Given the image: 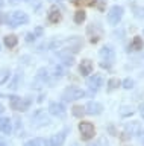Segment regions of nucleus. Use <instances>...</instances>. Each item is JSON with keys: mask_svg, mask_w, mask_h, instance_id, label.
Masks as SVG:
<instances>
[{"mask_svg": "<svg viewBox=\"0 0 144 146\" xmlns=\"http://www.w3.org/2000/svg\"><path fill=\"white\" fill-rule=\"evenodd\" d=\"M0 146H8V145H6V141H5V140H3V139H2V137H0Z\"/></svg>", "mask_w": 144, "mask_h": 146, "instance_id": "obj_31", "label": "nucleus"}, {"mask_svg": "<svg viewBox=\"0 0 144 146\" xmlns=\"http://www.w3.org/2000/svg\"><path fill=\"white\" fill-rule=\"evenodd\" d=\"M28 2H32V0H28Z\"/></svg>", "mask_w": 144, "mask_h": 146, "instance_id": "obj_39", "label": "nucleus"}, {"mask_svg": "<svg viewBox=\"0 0 144 146\" xmlns=\"http://www.w3.org/2000/svg\"><path fill=\"white\" fill-rule=\"evenodd\" d=\"M11 78V72L8 70V68H3V70H0V85L5 84V82Z\"/></svg>", "mask_w": 144, "mask_h": 146, "instance_id": "obj_22", "label": "nucleus"}, {"mask_svg": "<svg viewBox=\"0 0 144 146\" xmlns=\"http://www.w3.org/2000/svg\"><path fill=\"white\" fill-rule=\"evenodd\" d=\"M79 132L82 140H89L93 139L94 134H96V129H94V125L89 122H80L79 123Z\"/></svg>", "mask_w": 144, "mask_h": 146, "instance_id": "obj_6", "label": "nucleus"}, {"mask_svg": "<svg viewBox=\"0 0 144 146\" xmlns=\"http://www.w3.org/2000/svg\"><path fill=\"white\" fill-rule=\"evenodd\" d=\"M53 81H55V79H53L52 72L49 70V68H39L38 73H37V76H35V82L32 85H35V87L49 85V84H52Z\"/></svg>", "mask_w": 144, "mask_h": 146, "instance_id": "obj_3", "label": "nucleus"}, {"mask_svg": "<svg viewBox=\"0 0 144 146\" xmlns=\"http://www.w3.org/2000/svg\"><path fill=\"white\" fill-rule=\"evenodd\" d=\"M67 132H68V128H65V129H62L61 132L55 134L50 140H49V146H62V145H64V141H65Z\"/></svg>", "mask_w": 144, "mask_h": 146, "instance_id": "obj_11", "label": "nucleus"}, {"mask_svg": "<svg viewBox=\"0 0 144 146\" xmlns=\"http://www.w3.org/2000/svg\"><path fill=\"white\" fill-rule=\"evenodd\" d=\"M49 111H50L52 116H56V117H65V113L67 110L65 107L62 105L61 102H52L49 105Z\"/></svg>", "mask_w": 144, "mask_h": 146, "instance_id": "obj_9", "label": "nucleus"}, {"mask_svg": "<svg viewBox=\"0 0 144 146\" xmlns=\"http://www.w3.org/2000/svg\"><path fill=\"white\" fill-rule=\"evenodd\" d=\"M2 5H3V0H0V6H2Z\"/></svg>", "mask_w": 144, "mask_h": 146, "instance_id": "obj_36", "label": "nucleus"}, {"mask_svg": "<svg viewBox=\"0 0 144 146\" xmlns=\"http://www.w3.org/2000/svg\"><path fill=\"white\" fill-rule=\"evenodd\" d=\"M139 129H141V126H139L138 122H130V123H128V125L124 126V132H123V134H126L124 139L139 134Z\"/></svg>", "mask_w": 144, "mask_h": 146, "instance_id": "obj_12", "label": "nucleus"}, {"mask_svg": "<svg viewBox=\"0 0 144 146\" xmlns=\"http://www.w3.org/2000/svg\"><path fill=\"white\" fill-rule=\"evenodd\" d=\"M79 72H80V75H82V76H88L89 73L93 72L91 59H84V61L80 62V66H79Z\"/></svg>", "mask_w": 144, "mask_h": 146, "instance_id": "obj_14", "label": "nucleus"}, {"mask_svg": "<svg viewBox=\"0 0 144 146\" xmlns=\"http://www.w3.org/2000/svg\"><path fill=\"white\" fill-rule=\"evenodd\" d=\"M89 146H99V143H94V145H89Z\"/></svg>", "mask_w": 144, "mask_h": 146, "instance_id": "obj_35", "label": "nucleus"}, {"mask_svg": "<svg viewBox=\"0 0 144 146\" xmlns=\"http://www.w3.org/2000/svg\"><path fill=\"white\" fill-rule=\"evenodd\" d=\"M61 11H59V8L58 6H52L50 8V11H49V21L50 23H58V21H61Z\"/></svg>", "mask_w": 144, "mask_h": 146, "instance_id": "obj_15", "label": "nucleus"}, {"mask_svg": "<svg viewBox=\"0 0 144 146\" xmlns=\"http://www.w3.org/2000/svg\"><path fill=\"white\" fill-rule=\"evenodd\" d=\"M85 18H87L85 11H78L74 14V23H78V25H80L82 21H85Z\"/></svg>", "mask_w": 144, "mask_h": 146, "instance_id": "obj_24", "label": "nucleus"}, {"mask_svg": "<svg viewBox=\"0 0 144 146\" xmlns=\"http://www.w3.org/2000/svg\"><path fill=\"white\" fill-rule=\"evenodd\" d=\"M2 113H3V105L0 104V114H2Z\"/></svg>", "mask_w": 144, "mask_h": 146, "instance_id": "obj_33", "label": "nucleus"}, {"mask_svg": "<svg viewBox=\"0 0 144 146\" xmlns=\"http://www.w3.org/2000/svg\"><path fill=\"white\" fill-rule=\"evenodd\" d=\"M59 58L62 59V62H64L65 66H73L74 64V58H73V55L70 53V50H61Z\"/></svg>", "mask_w": 144, "mask_h": 146, "instance_id": "obj_16", "label": "nucleus"}, {"mask_svg": "<svg viewBox=\"0 0 144 146\" xmlns=\"http://www.w3.org/2000/svg\"><path fill=\"white\" fill-rule=\"evenodd\" d=\"M17 43H18V38H17L15 35H6L5 36V46H6V47L12 49V47H15V46H17Z\"/></svg>", "mask_w": 144, "mask_h": 146, "instance_id": "obj_18", "label": "nucleus"}, {"mask_svg": "<svg viewBox=\"0 0 144 146\" xmlns=\"http://www.w3.org/2000/svg\"><path fill=\"white\" fill-rule=\"evenodd\" d=\"M9 2H11V3H14V5H17V3L20 2V0H9Z\"/></svg>", "mask_w": 144, "mask_h": 146, "instance_id": "obj_32", "label": "nucleus"}, {"mask_svg": "<svg viewBox=\"0 0 144 146\" xmlns=\"http://www.w3.org/2000/svg\"><path fill=\"white\" fill-rule=\"evenodd\" d=\"M52 76H53V79H59L61 76H64V68H62L61 66H53Z\"/></svg>", "mask_w": 144, "mask_h": 146, "instance_id": "obj_20", "label": "nucleus"}, {"mask_svg": "<svg viewBox=\"0 0 144 146\" xmlns=\"http://www.w3.org/2000/svg\"><path fill=\"white\" fill-rule=\"evenodd\" d=\"M85 94L87 93H85L82 88H79V87H68V88H65L62 98H64V100H67V102H71V100L82 99Z\"/></svg>", "mask_w": 144, "mask_h": 146, "instance_id": "obj_5", "label": "nucleus"}, {"mask_svg": "<svg viewBox=\"0 0 144 146\" xmlns=\"http://www.w3.org/2000/svg\"><path fill=\"white\" fill-rule=\"evenodd\" d=\"M28 21H29V17L23 11H14L6 15V25L11 27H18L20 25H26Z\"/></svg>", "mask_w": 144, "mask_h": 146, "instance_id": "obj_1", "label": "nucleus"}, {"mask_svg": "<svg viewBox=\"0 0 144 146\" xmlns=\"http://www.w3.org/2000/svg\"><path fill=\"white\" fill-rule=\"evenodd\" d=\"M123 87H124L126 90H130V88L133 87V81L130 79V78H128V79H124V81H123Z\"/></svg>", "mask_w": 144, "mask_h": 146, "instance_id": "obj_28", "label": "nucleus"}, {"mask_svg": "<svg viewBox=\"0 0 144 146\" xmlns=\"http://www.w3.org/2000/svg\"><path fill=\"white\" fill-rule=\"evenodd\" d=\"M0 131L5 132V134H11L12 125H11V120L8 117H0Z\"/></svg>", "mask_w": 144, "mask_h": 146, "instance_id": "obj_17", "label": "nucleus"}, {"mask_svg": "<svg viewBox=\"0 0 144 146\" xmlns=\"http://www.w3.org/2000/svg\"><path fill=\"white\" fill-rule=\"evenodd\" d=\"M49 122L50 120H49V117L46 116V113H44L43 110H38V111L32 116V125H35V126H44V125H47Z\"/></svg>", "mask_w": 144, "mask_h": 146, "instance_id": "obj_10", "label": "nucleus"}, {"mask_svg": "<svg viewBox=\"0 0 144 146\" xmlns=\"http://www.w3.org/2000/svg\"><path fill=\"white\" fill-rule=\"evenodd\" d=\"M120 114H121L123 117L132 116V114H133V110H132V107H123V108H121V111H120Z\"/></svg>", "mask_w": 144, "mask_h": 146, "instance_id": "obj_27", "label": "nucleus"}, {"mask_svg": "<svg viewBox=\"0 0 144 146\" xmlns=\"http://www.w3.org/2000/svg\"><path fill=\"white\" fill-rule=\"evenodd\" d=\"M121 17H123V8L118 6V5H115V6H112L109 9V12H108V21L111 23V25H118V21L121 20Z\"/></svg>", "mask_w": 144, "mask_h": 146, "instance_id": "obj_7", "label": "nucleus"}, {"mask_svg": "<svg viewBox=\"0 0 144 146\" xmlns=\"http://www.w3.org/2000/svg\"><path fill=\"white\" fill-rule=\"evenodd\" d=\"M73 3L76 6H93L96 5V0H74Z\"/></svg>", "mask_w": 144, "mask_h": 146, "instance_id": "obj_25", "label": "nucleus"}, {"mask_svg": "<svg viewBox=\"0 0 144 146\" xmlns=\"http://www.w3.org/2000/svg\"><path fill=\"white\" fill-rule=\"evenodd\" d=\"M71 113H73L76 117H80V116H84V114L87 113V111H85V108H82V107H78V105H76V107L71 108Z\"/></svg>", "mask_w": 144, "mask_h": 146, "instance_id": "obj_26", "label": "nucleus"}, {"mask_svg": "<svg viewBox=\"0 0 144 146\" xmlns=\"http://www.w3.org/2000/svg\"><path fill=\"white\" fill-rule=\"evenodd\" d=\"M35 38H38V36H37V35H35V34H34V32H29V34H28V35H26V41H28V43H32V41H34Z\"/></svg>", "mask_w": 144, "mask_h": 146, "instance_id": "obj_29", "label": "nucleus"}, {"mask_svg": "<svg viewBox=\"0 0 144 146\" xmlns=\"http://www.w3.org/2000/svg\"><path fill=\"white\" fill-rule=\"evenodd\" d=\"M118 85H121V81L118 78H112V79L108 81V91H112L115 88H118Z\"/></svg>", "mask_w": 144, "mask_h": 146, "instance_id": "obj_21", "label": "nucleus"}, {"mask_svg": "<svg viewBox=\"0 0 144 146\" xmlns=\"http://www.w3.org/2000/svg\"><path fill=\"white\" fill-rule=\"evenodd\" d=\"M73 146H79V145H76V143H74V145H73Z\"/></svg>", "mask_w": 144, "mask_h": 146, "instance_id": "obj_37", "label": "nucleus"}, {"mask_svg": "<svg viewBox=\"0 0 144 146\" xmlns=\"http://www.w3.org/2000/svg\"><path fill=\"white\" fill-rule=\"evenodd\" d=\"M100 66L103 68H111L112 64L115 61V52L114 49H112V46H105V47L100 49Z\"/></svg>", "mask_w": 144, "mask_h": 146, "instance_id": "obj_2", "label": "nucleus"}, {"mask_svg": "<svg viewBox=\"0 0 144 146\" xmlns=\"http://www.w3.org/2000/svg\"><path fill=\"white\" fill-rule=\"evenodd\" d=\"M2 18H3V14L0 12V25H2Z\"/></svg>", "mask_w": 144, "mask_h": 146, "instance_id": "obj_34", "label": "nucleus"}, {"mask_svg": "<svg viewBox=\"0 0 144 146\" xmlns=\"http://www.w3.org/2000/svg\"><path fill=\"white\" fill-rule=\"evenodd\" d=\"M139 114H141V117L144 119V102L139 105Z\"/></svg>", "mask_w": 144, "mask_h": 146, "instance_id": "obj_30", "label": "nucleus"}, {"mask_svg": "<svg viewBox=\"0 0 144 146\" xmlns=\"http://www.w3.org/2000/svg\"><path fill=\"white\" fill-rule=\"evenodd\" d=\"M143 143H144V139H143Z\"/></svg>", "mask_w": 144, "mask_h": 146, "instance_id": "obj_40", "label": "nucleus"}, {"mask_svg": "<svg viewBox=\"0 0 144 146\" xmlns=\"http://www.w3.org/2000/svg\"><path fill=\"white\" fill-rule=\"evenodd\" d=\"M85 111H87V114H100L103 111V105L99 104V102H94V100H91V102L87 104V107H85Z\"/></svg>", "mask_w": 144, "mask_h": 146, "instance_id": "obj_13", "label": "nucleus"}, {"mask_svg": "<svg viewBox=\"0 0 144 146\" xmlns=\"http://www.w3.org/2000/svg\"><path fill=\"white\" fill-rule=\"evenodd\" d=\"M87 85L89 87L91 93H96V91H97V90L103 85V78H102V75L96 73V75L89 76V78H88V81H87Z\"/></svg>", "mask_w": 144, "mask_h": 146, "instance_id": "obj_8", "label": "nucleus"}, {"mask_svg": "<svg viewBox=\"0 0 144 146\" xmlns=\"http://www.w3.org/2000/svg\"><path fill=\"white\" fill-rule=\"evenodd\" d=\"M24 146H46V141L43 139H32L28 143H24Z\"/></svg>", "mask_w": 144, "mask_h": 146, "instance_id": "obj_23", "label": "nucleus"}, {"mask_svg": "<svg viewBox=\"0 0 144 146\" xmlns=\"http://www.w3.org/2000/svg\"><path fill=\"white\" fill-rule=\"evenodd\" d=\"M130 49H132V50H141L143 49V40H141V36H133V40L130 41Z\"/></svg>", "mask_w": 144, "mask_h": 146, "instance_id": "obj_19", "label": "nucleus"}, {"mask_svg": "<svg viewBox=\"0 0 144 146\" xmlns=\"http://www.w3.org/2000/svg\"><path fill=\"white\" fill-rule=\"evenodd\" d=\"M9 105L15 111H26L30 107V99L18 98V96H9Z\"/></svg>", "mask_w": 144, "mask_h": 146, "instance_id": "obj_4", "label": "nucleus"}, {"mask_svg": "<svg viewBox=\"0 0 144 146\" xmlns=\"http://www.w3.org/2000/svg\"><path fill=\"white\" fill-rule=\"evenodd\" d=\"M143 139H144V132H143Z\"/></svg>", "mask_w": 144, "mask_h": 146, "instance_id": "obj_38", "label": "nucleus"}]
</instances>
